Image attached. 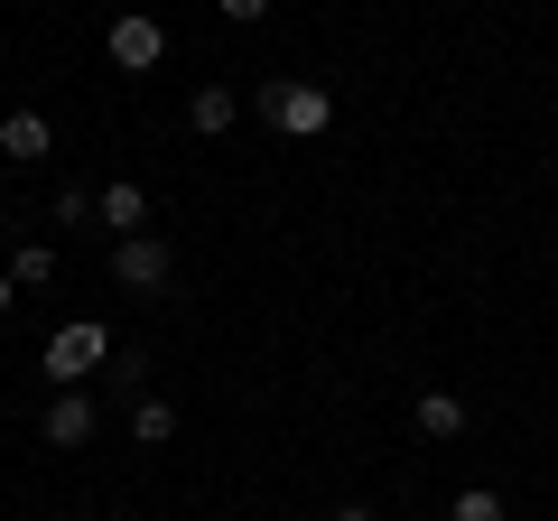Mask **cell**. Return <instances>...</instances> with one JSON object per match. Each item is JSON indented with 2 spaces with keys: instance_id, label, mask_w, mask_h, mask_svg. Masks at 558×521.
I'll use <instances>...</instances> for the list:
<instances>
[{
  "instance_id": "1",
  "label": "cell",
  "mask_w": 558,
  "mask_h": 521,
  "mask_svg": "<svg viewBox=\"0 0 558 521\" xmlns=\"http://www.w3.org/2000/svg\"><path fill=\"white\" fill-rule=\"evenodd\" d=\"M260 121L289 131V141H317L326 121H336V94H326L317 75H270V84H260Z\"/></svg>"
},
{
  "instance_id": "2",
  "label": "cell",
  "mask_w": 558,
  "mask_h": 521,
  "mask_svg": "<svg viewBox=\"0 0 558 521\" xmlns=\"http://www.w3.org/2000/svg\"><path fill=\"white\" fill-rule=\"evenodd\" d=\"M94 363H112V336H102L94 317H75V326H57V336H47V373H57V391H75Z\"/></svg>"
},
{
  "instance_id": "3",
  "label": "cell",
  "mask_w": 558,
  "mask_h": 521,
  "mask_svg": "<svg viewBox=\"0 0 558 521\" xmlns=\"http://www.w3.org/2000/svg\"><path fill=\"white\" fill-rule=\"evenodd\" d=\"M168 270H178V252H168L159 233H131V242H112V280L131 289V299H159V289H168Z\"/></svg>"
},
{
  "instance_id": "4",
  "label": "cell",
  "mask_w": 558,
  "mask_h": 521,
  "mask_svg": "<svg viewBox=\"0 0 558 521\" xmlns=\"http://www.w3.org/2000/svg\"><path fill=\"white\" fill-rule=\"evenodd\" d=\"M102 47H112V65H121V75H149V65L168 57V28L149 20V10H121V20H112V38H102Z\"/></svg>"
},
{
  "instance_id": "5",
  "label": "cell",
  "mask_w": 558,
  "mask_h": 521,
  "mask_svg": "<svg viewBox=\"0 0 558 521\" xmlns=\"http://www.w3.org/2000/svg\"><path fill=\"white\" fill-rule=\"evenodd\" d=\"M94 428H102V410L84 401V391H57L47 420H38V438H47V447H94Z\"/></svg>"
},
{
  "instance_id": "6",
  "label": "cell",
  "mask_w": 558,
  "mask_h": 521,
  "mask_svg": "<svg viewBox=\"0 0 558 521\" xmlns=\"http://www.w3.org/2000/svg\"><path fill=\"white\" fill-rule=\"evenodd\" d=\"M47 149H57V121H47V112H10V121H0V159L38 168Z\"/></svg>"
},
{
  "instance_id": "7",
  "label": "cell",
  "mask_w": 558,
  "mask_h": 521,
  "mask_svg": "<svg viewBox=\"0 0 558 521\" xmlns=\"http://www.w3.org/2000/svg\"><path fill=\"white\" fill-rule=\"evenodd\" d=\"M94 215L112 223V242H131V233H149V196H140L131 178H121V186H102V196H94Z\"/></svg>"
},
{
  "instance_id": "8",
  "label": "cell",
  "mask_w": 558,
  "mask_h": 521,
  "mask_svg": "<svg viewBox=\"0 0 558 521\" xmlns=\"http://www.w3.org/2000/svg\"><path fill=\"white\" fill-rule=\"evenodd\" d=\"M186 121H196L205 141H223V131L242 121V94H233V84H196V102H186Z\"/></svg>"
},
{
  "instance_id": "9",
  "label": "cell",
  "mask_w": 558,
  "mask_h": 521,
  "mask_svg": "<svg viewBox=\"0 0 558 521\" xmlns=\"http://www.w3.org/2000/svg\"><path fill=\"white\" fill-rule=\"evenodd\" d=\"M418 438H465V401L457 391H418Z\"/></svg>"
},
{
  "instance_id": "10",
  "label": "cell",
  "mask_w": 558,
  "mask_h": 521,
  "mask_svg": "<svg viewBox=\"0 0 558 521\" xmlns=\"http://www.w3.org/2000/svg\"><path fill=\"white\" fill-rule=\"evenodd\" d=\"M131 438L140 447H168V438H178V410H168V401H131Z\"/></svg>"
},
{
  "instance_id": "11",
  "label": "cell",
  "mask_w": 558,
  "mask_h": 521,
  "mask_svg": "<svg viewBox=\"0 0 558 521\" xmlns=\"http://www.w3.org/2000/svg\"><path fill=\"white\" fill-rule=\"evenodd\" d=\"M10 280H20V289H47V280H57V252H47V242H28V252H10Z\"/></svg>"
},
{
  "instance_id": "12",
  "label": "cell",
  "mask_w": 558,
  "mask_h": 521,
  "mask_svg": "<svg viewBox=\"0 0 558 521\" xmlns=\"http://www.w3.org/2000/svg\"><path fill=\"white\" fill-rule=\"evenodd\" d=\"M447 521H502V494H494V484H465V494H457V512H447Z\"/></svg>"
},
{
  "instance_id": "13",
  "label": "cell",
  "mask_w": 558,
  "mask_h": 521,
  "mask_svg": "<svg viewBox=\"0 0 558 521\" xmlns=\"http://www.w3.org/2000/svg\"><path fill=\"white\" fill-rule=\"evenodd\" d=\"M215 10H223V20H242V28H252V20H270V0H215Z\"/></svg>"
},
{
  "instance_id": "14",
  "label": "cell",
  "mask_w": 558,
  "mask_h": 521,
  "mask_svg": "<svg viewBox=\"0 0 558 521\" xmlns=\"http://www.w3.org/2000/svg\"><path fill=\"white\" fill-rule=\"evenodd\" d=\"M10 307H20V280H10V270H0V317H10Z\"/></svg>"
},
{
  "instance_id": "15",
  "label": "cell",
  "mask_w": 558,
  "mask_h": 521,
  "mask_svg": "<svg viewBox=\"0 0 558 521\" xmlns=\"http://www.w3.org/2000/svg\"><path fill=\"white\" fill-rule=\"evenodd\" d=\"M336 521H373V512H363V502H344V512H336Z\"/></svg>"
}]
</instances>
